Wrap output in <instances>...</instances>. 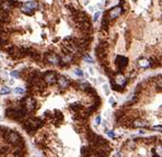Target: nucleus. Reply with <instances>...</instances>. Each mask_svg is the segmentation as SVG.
<instances>
[{
	"label": "nucleus",
	"mask_w": 162,
	"mask_h": 157,
	"mask_svg": "<svg viewBox=\"0 0 162 157\" xmlns=\"http://www.w3.org/2000/svg\"><path fill=\"white\" fill-rule=\"evenodd\" d=\"M5 138H6L8 142L12 143V144H18V143L21 141L20 135L18 134L17 132H10V131H6Z\"/></svg>",
	"instance_id": "nucleus-1"
},
{
	"label": "nucleus",
	"mask_w": 162,
	"mask_h": 157,
	"mask_svg": "<svg viewBox=\"0 0 162 157\" xmlns=\"http://www.w3.org/2000/svg\"><path fill=\"white\" fill-rule=\"evenodd\" d=\"M44 81L46 83H48V85L55 83L57 81L56 73H54V71H47V73H45V75H44Z\"/></svg>",
	"instance_id": "nucleus-2"
},
{
	"label": "nucleus",
	"mask_w": 162,
	"mask_h": 157,
	"mask_svg": "<svg viewBox=\"0 0 162 157\" xmlns=\"http://www.w3.org/2000/svg\"><path fill=\"white\" fill-rule=\"evenodd\" d=\"M14 6H15V2H14L13 0H3V1H1V3H0V9L3 10V11L8 12L9 10H11Z\"/></svg>",
	"instance_id": "nucleus-3"
},
{
	"label": "nucleus",
	"mask_w": 162,
	"mask_h": 157,
	"mask_svg": "<svg viewBox=\"0 0 162 157\" xmlns=\"http://www.w3.org/2000/svg\"><path fill=\"white\" fill-rule=\"evenodd\" d=\"M115 64L117 65L118 69H123V68H125L126 66H127V64H128V59H127V57H125V56H120V55H118V56L116 57Z\"/></svg>",
	"instance_id": "nucleus-4"
},
{
	"label": "nucleus",
	"mask_w": 162,
	"mask_h": 157,
	"mask_svg": "<svg viewBox=\"0 0 162 157\" xmlns=\"http://www.w3.org/2000/svg\"><path fill=\"white\" fill-rule=\"evenodd\" d=\"M45 58L47 62H49V63L53 64V65H57V64H59V62H60L59 56H57L55 53H47V54L45 55Z\"/></svg>",
	"instance_id": "nucleus-5"
},
{
	"label": "nucleus",
	"mask_w": 162,
	"mask_h": 157,
	"mask_svg": "<svg viewBox=\"0 0 162 157\" xmlns=\"http://www.w3.org/2000/svg\"><path fill=\"white\" fill-rule=\"evenodd\" d=\"M122 13V7L120 6H117V7H114L113 9H111L108 11V18L110 19H116L118 18Z\"/></svg>",
	"instance_id": "nucleus-6"
},
{
	"label": "nucleus",
	"mask_w": 162,
	"mask_h": 157,
	"mask_svg": "<svg viewBox=\"0 0 162 157\" xmlns=\"http://www.w3.org/2000/svg\"><path fill=\"white\" fill-rule=\"evenodd\" d=\"M28 123L30 124V126L32 128L33 131L37 130V128H40L41 126L43 125V121L40 120V119H30V120L28 121Z\"/></svg>",
	"instance_id": "nucleus-7"
},
{
	"label": "nucleus",
	"mask_w": 162,
	"mask_h": 157,
	"mask_svg": "<svg viewBox=\"0 0 162 157\" xmlns=\"http://www.w3.org/2000/svg\"><path fill=\"white\" fill-rule=\"evenodd\" d=\"M24 101H25V110L32 111V110H34L35 109V104H36V102H35V100L33 99V98H28V99L25 98Z\"/></svg>",
	"instance_id": "nucleus-8"
},
{
	"label": "nucleus",
	"mask_w": 162,
	"mask_h": 157,
	"mask_svg": "<svg viewBox=\"0 0 162 157\" xmlns=\"http://www.w3.org/2000/svg\"><path fill=\"white\" fill-rule=\"evenodd\" d=\"M57 81H58L59 87L60 88H63V89L68 88L69 86H70V81H69L68 79H66L65 77H59L58 79H57Z\"/></svg>",
	"instance_id": "nucleus-9"
},
{
	"label": "nucleus",
	"mask_w": 162,
	"mask_h": 157,
	"mask_svg": "<svg viewBox=\"0 0 162 157\" xmlns=\"http://www.w3.org/2000/svg\"><path fill=\"white\" fill-rule=\"evenodd\" d=\"M126 83H127V79H126L123 75L118 74L116 76V78H115V85L120 86V87H123V86H125Z\"/></svg>",
	"instance_id": "nucleus-10"
},
{
	"label": "nucleus",
	"mask_w": 162,
	"mask_h": 157,
	"mask_svg": "<svg viewBox=\"0 0 162 157\" xmlns=\"http://www.w3.org/2000/svg\"><path fill=\"white\" fill-rule=\"evenodd\" d=\"M9 21H10V17H9L8 12L0 9V22H9Z\"/></svg>",
	"instance_id": "nucleus-11"
},
{
	"label": "nucleus",
	"mask_w": 162,
	"mask_h": 157,
	"mask_svg": "<svg viewBox=\"0 0 162 157\" xmlns=\"http://www.w3.org/2000/svg\"><path fill=\"white\" fill-rule=\"evenodd\" d=\"M91 147H82L81 148V155H82L83 157H89L90 155H91Z\"/></svg>",
	"instance_id": "nucleus-12"
},
{
	"label": "nucleus",
	"mask_w": 162,
	"mask_h": 157,
	"mask_svg": "<svg viewBox=\"0 0 162 157\" xmlns=\"http://www.w3.org/2000/svg\"><path fill=\"white\" fill-rule=\"evenodd\" d=\"M133 126H134V128H143V126H147V123L142 120H136V121H134Z\"/></svg>",
	"instance_id": "nucleus-13"
},
{
	"label": "nucleus",
	"mask_w": 162,
	"mask_h": 157,
	"mask_svg": "<svg viewBox=\"0 0 162 157\" xmlns=\"http://www.w3.org/2000/svg\"><path fill=\"white\" fill-rule=\"evenodd\" d=\"M24 6L28 7V8H30L31 10H33V11H34L35 9L37 8V3L35 2V1H28V2H25V3H24Z\"/></svg>",
	"instance_id": "nucleus-14"
},
{
	"label": "nucleus",
	"mask_w": 162,
	"mask_h": 157,
	"mask_svg": "<svg viewBox=\"0 0 162 157\" xmlns=\"http://www.w3.org/2000/svg\"><path fill=\"white\" fill-rule=\"evenodd\" d=\"M87 138H88L90 142H94L95 141V138H97V134L95 133H93L92 131H90V132H88V134H87Z\"/></svg>",
	"instance_id": "nucleus-15"
},
{
	"label": "nucleus",
	"mask_w": 162,
	"mask_h": 157,
	"mask_svg": "<svg viewBox=\"0 0 162 157\" xmlns=\"http://www.w3.org/2000/svg\"><path fill=\"white\" fill-rule=\"evenodd\" d=\"M7 41H8V35L3 32H0V43L1 44H6Z\"/></svg>",
	"instance_id": "nucleus-16"
},
{
	"label": "nucleus",
	"mask_w": 162,
	"mask_h": 157,
	"mask_svg": "<svg viewBox=\"0 0 162 157\" xmlns=\"http://www.w3.org/2000/svg\"><path fill=\"white\" fill-rule=\"evenodd\" d=\"M21 10H22V12L23 13H25V14H28V15H32V14H33V10H31V9L30 8H28V7H25L24 6V5H23V7L22 8H21Z\"/></svg>",
	"instance_id": "nucleus-17"
},
{
	"label": "nucleus",
	"mask_w": 162,
	"mask_h": 157,
	"mask_svg": "<svg viewBox=\"0 0 162 157\" xmlns=\"http://www.w3.org/2000/svg\"><path fill=\"white\" fill-rule=\"evenodd\" d=\"M139 65L140 67H149L150 66V60H147V59H141L139 62Z\"/></svg>",
	"instance_id": "nucleus-18"
},
{
	"label": "nucleus",
	"mask_w": 162,
	"mask_h": 157,
	"mask_svg": "<svg viewBox=\"0 0 162 157\" xmlns=\"http://www.w3.org/2000/svg\"><path fill=\"white\" fill-rule=\"evenodd\" d=\"M10 88L9 87H2V88L0 89V94H8L10 93Z\"/></svg>",
	"instance_id": "nucleus-19"
},
{
	"label": "nucleus",
	"mask_w": 162,
	"mask_h": 157,
	"mask_svg": "<svg viewBox=\"0 0 162 157\" xmlns=\"http://www.w3.org/2000/svg\"><path fill=\"white\" fill-rule=\"evenodd\" d=\"M9 153V147H2L0 148V156H6Z\"/></svg>",
	"instance_id": "nucleus-20"
},
{
	"label": "nucleus",
	"mask_w": 162,
	"mask_h": 157,
	"mask_svg": "<svg viewBox=\"0 0 162 157\" xmlns=\"http://www.w3.org/2000/svg\"><path fill=\"white\" fill-rule=\"evenodd\" d=\"M13 91L15 94H23L24 93V89L21 88V87H17V88H14Z\"/></svg>",
	"instance_id": "nucleus-21"
},
{
	"label": "nucleus",
	"mask_w": 162,
	"mask_h": 157,
	"mask_svg": "<svg viewBox=\"0 0 162 157\" xmlns=\"http://www.w3.org/2000/svg\"><path fill=\"white\" fill-rule=\"evenodd\" d=\"M135 143L133 142V141H129V142H127V144H126V147L127 148H129V149H131V148H135Z\"/></svg>",
	"instance_id": "nucleus-22"
},
{
	"label": "nucleus",
	"mask_w": 162,
	"mask_h": 157,
	"mask_svg": "<svg viewBox=\"0 0 162 157\" xmlns=\"http://www.w3.org/2000/svg\"><path fill=\"white\" fill-rule=\"evenodd\" d=\"M83 60H84V62H87V63H93V59H92L91 57L89 56V55H87V54L83 56Z\"/></svg>",
	"instance_id": "nucleus-23"
},
{
	"label": "nucleus",
	"mask_w": 162,
	"mask_h": 157,
	"mask_svg": "<svg viewBox=\"0 0 162 157\" xmlns=\"http://www.w3.org/2000/svg\"><path fill=\"white\" fill-rule=\"evenodd\" d=\"M74 74L78 75V76H83V71L80 68H77V69H74Z\"/></svg>",
	"instance_id": "nucleus-24"
},
{
	"label": "nucleus",
	"mask_w": 162,
	"mask_h": 157,
	"mask_svg": "<svg viewBox=\"0 0 162 157\" xmlns=\"http://www.w3.org/2000/svg\"><path fill=\"white\" fill-rule=\"evenodd\" d=\"M70 108L72 109V110H79V109H80V104H77V103H74V104H71Z\"/></svg>",
	"instance_id": "nucleus-25"
},
{
	"label": "nucleus",
	"mask_w": 162,
	"mask_h": 157,
	"mask_svg": "<svg viewBox=\"0 0 162 157\" xmlns=\"http://www.w3.org/2000/svg\"><path fill=\"white\" fill-rule=\"evenodd\" d=\"M23 152L22 149H18V152H15V157H22Z\"/></svg>",
	"instance_id": "nucleus-26"
},
{
	"label": "nucleus",
	"mask_w": 162,
	"mask_h": 157,
	"mask_svg": "<svg viewBox=\"0 0 162 157\" xmlns=\"http://www.w3.org/2000/svg\"><path fill=\"white\" fill-rule=\"evenodd\" d=\"M106 133H107V135L110 137H112V138H114V137H115V133H114L113 131H107Z\"/></svg>",
	"instance_id": "nucleus-27"
},
{
	"label": "nucleus",
	"mask_w": 162,
	"mask_h": 157,
	"mask_svg": "<svg viewBox=\"0 0 162 157\" xmlns=\"http://www.w3.org/2000/svg\"><path fill=\"white\" fill-rule=\"evenodd\" d=\"M11 76H12V77L18 78V77H20V74H19L18 71H12V73H11Z\"/></svg>",
	"instance_id": "nucleus-28"
},
{
	"label": "nucleus",
	"mask_w": 162,
	"mask_h": 157,
	"mask_svg": "<svg viewBox=\"0 0 162 157\" xmlns=\"http://www.w3.org/2000/svg\"><path fill=\"white\" fill-rule=\"evenodd\" d=\"M103 89H104V91H105L106 94L110 93V90H108V86L107 85H103Z\"/></svg>",
	"instance_id": "nucleus-29"
},
{
	"label": "nucleus",
	"mask_w": 162,
	"mask_h": 157,
	"mask_svg": "<svg viewBox=\"0 0 162 157\" xmlns=\"http://www.w3.org/2000/svg\"><path fill=\"white\" fill-rule=\"evenodd\" d=\"M80 87H81V89H84V90H87V88L89 87V85L88 83H80Z\"/></svg>",
	"instance_id": "nucleus-30"
},
{
	"label": "nucleus",
	"mask_w": 162,
	"mask_h": 157,
	"mask_svg": "<svg viewBox=\"0 0 162 157\" xmlns=\"http://www.w3.org/2000/svg\"><path fill=\"white\" fill-rule=\"evenodd\" d=\"M100 15H101V12H97V13L94 14V18H93V20H94V21H97V19H99V17H100Z\"/></svg>",
	"instance_id": "nucleus-31"
},
{
	"label": "nucleus",
	"mask_w": 162,
	"mask_h": 157,
	"mask_svg": "<svg viewBox=\"0 0 162 157\" xmlns=\"http://www.w3.org/2000/svg\"><path fill=\"white\" fill-rule=\"evenodd\" d=\"M95 123H97V125H99L100 123H101V118L97 117V119H95Z\"/></svg>",
	"instance_id": "nucleus-32"
},
{
	"label": "nucleus",
	"mask_w": 162,
	"mask_h": 157,
	"mask_svg": "<svg viewBox=\"0 0 162 157\" xmlns=\"http://www.w3.org/2000/svg\"><path fill=\"white\" fill-rule=\"evenodd\" d=\"M108 101H110V103H111V104H113V106H114V104H115V100H114L112 97L110 98V100H108Z\"/></svg>",
	"instance_id": "nucleus-33"
},
{
	"label": "nucleus",
	"mask_w": 162,
	"mask_h": 157,
	"mask_svg": "<svg viewBox=\"0 0 162 157\" xmlns=\"http://www.w3.org/2000/svg\"><path fill=\"white\" fill-rule=\"evenodd\" d=\"M13 83H14V80H13V79L9 80V85H10V86H12V85H13Z\"/></svg>",
	"instance_id": "nucleus-34"
},
{
	"label": "nucleus",
	"mask_w": 162,
	"mask_h": 157,
	"mask_svg": "<svg viewBox=\"0 0 162 157\" xmlns=\"http://www.w3.org/2000/svg\"><path fill=\"white\" fill-rule=\"evenodd\" d=\"M89 70H90V74H91V75H94V70H93L92 68H90Z\"/></svg>",
	"instance_id": "nucleus-35"
},
{
	"label": "nucleus",
	"mask_w": 162,
	"mask_h": 157,
	"mask_svg": "<svg viewBox=\"0 0 162 157\" xmlns=\"http://www.w3.org/2000/svg\"><path fill=\"white\" fill-rule=\"evenodd\" d=\"M120 153H116V154L114 155V157H120Z\"/></svg>",
	"instance_id": "nucleus-36"
},
{
	"label": "nucleus",
	"mask_w": 162,
	"mask_h": 157,
	"mask_svg": "<svg viewBox=\"0 0 162 157\" xmlns=\"http://www.w3.org/2000/svg\"><path fill=\"white\" fill-rule=\"evenodd\" d=\"M140 133H141V134H145L146 131H145V130H140Z\"/></svg>",
	"instance_id": "nucleus-37"
}]
</instances>
